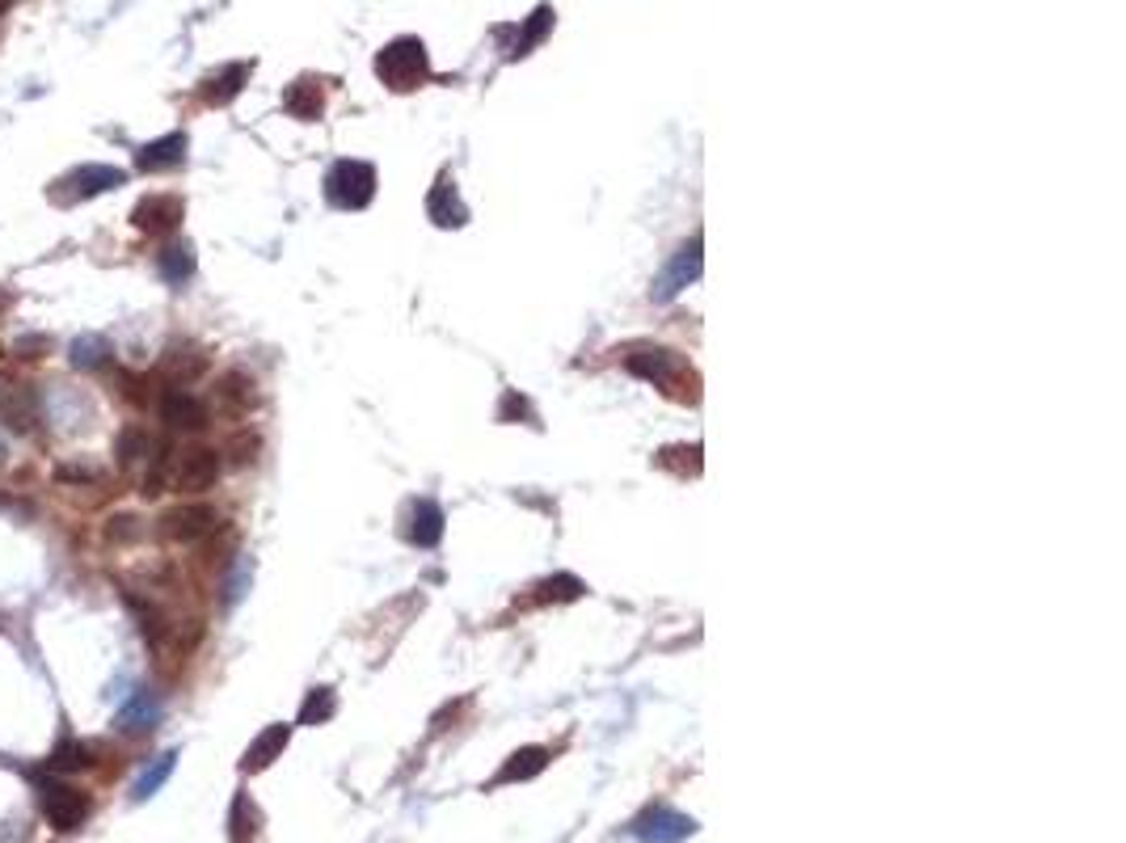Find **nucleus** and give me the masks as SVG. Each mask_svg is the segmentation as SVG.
<instances>
[{
    "instance_id": "14",
    "label": "nucleus",
    "mask_w": 1126,
    "mask_h": 843,
    "mask_svg": "<svg viewBox=\"0 0 1126 843\" xmlns=\"http://www.w3.org/2000/svg\"><path fill=\"white\" fill-rule=\"evenodd\" d=\"M250 72H254V63H224L220 72H212L207 81L199 84V98L207 105H229L250 84Z\"/></svg>"
},
{
    "instance_id": "4",
    "label": "nucleus",
    "mask_w": 1126,
    "mask_h": 843,
    "mask_svg": "<svg viewBox=\"0 0 1126 843\" xmlns=\"http://www.w3.org/2000/svg\"><path fill=\"white\" fill-rule=\"evenodd\" d=\"M376 194V169L367 161H338L325 173V199L342 211H363Z\"/></svg>"
},
{
    "instance_id": "6",
    "label": "nucleus",
    "mask_w": 1126,
    "mask_h": 843,
    "mask_svg": "<svg viewBox=\"0 0 1126 843\" xmlns=\"http://www.w3.org/2000/svg\"><path fill=\"white\" fill-rule=\"evenodd\" d=\"M215 527H220V515H215L207 502H186V506H173L161 515V540H173V545H194V540H203V536H212Z\"/></svg>"
},
{
    "instance_id": "33",
    "label": "nucleus",
    "mask_w": 1126,
    "mask_h": 843,
    "mask_svg": "<svg viewBox=\"0 0 1126 843\" xmlns=\"http://www.w3.org/2000/svg\"><path fill=\"white\" fill-rule=\"evenodd\" d=\"M119 397L131 400V405H149V379L119 372Z\"/></svg>"
},
{
    "instance_id": "30",
    "label": "nucleus",
    "mask_w": 1126,
    "mask_h": 843,
    "mask_svg": "<svg viewBox=\"0 0 1126 843\" xmlns=\"http://www.w3.org/2000/svg\"><path fill=\"white\" fill-rule=\"evenodd\" d=\"M549 26H552V9H536L531 21L524 26V34H519V42L510 47V55H528V47L545 39V34H549Z\"/></svg>"
},
{
    "instance_id": "23",
    "label": "nucleus",
    "mask_w": 1126,
    "mask_h": 843,
    "mask_svg": "<svg viewBox=\"0 0 1126 843\" xmlns=\"http://www.w3.org/2000/svg\"><path fill=\"white\" fill-rule=\"evenodd\" d=\"M156 266H161V278H165L170 287H182V283H191L194 278V250L191 245H182V241H173V245L161 250Z\"/></svg>"
},
{
    "instance_id": "36",
    "label": "nucleus",
    "mask_w": 1126,
    "mask_h": 843,
    "mask_svg": "<svg viewBox=\"0 0 1126 843\" xmlns=\"http://www.w3.org/2000/svg\"><path fill=\"white\" fill-rule=\"evenodd\" d=\"M9 4H13V0H0V18H4V13H9Z\"/></svg>"
},
{
    "instance_id": "16",
    "label": "nucleus",
    "mask_w": 1126,
    "mask_h": 843,
    "mask_svg": "<svg viewBox=\"0 0 1126 843\" xmlns=\"http://www.w3.org/2000/svg\"><path fill=\"white\" fill-rule=\"evenodd\" d=\"M215 405L220 409H229V414H250L257 405V384L245 372H224V376L215 379Z\"/></svg>"
},
{
    "instance_id": "34",
    "label": "nucleus",
    "mask_w": 1126,
    "mask_h": 843,
    "mask_svg": "<svg viewBox=\"0 0 1126 843\" xmlns=\"http://www.w3.org/2000/svg\"><path fill=\"white\" fill-rule=\"evenodd\" d=\"M102 473L98 468H81V464H60V473H55V481H64V485H89V481H98Z\"/></svg>"
},
{
    "instance_id": "24",
    "label": "nucleus",
    "mask_w": 1126,
    "mask_h": 843,
    "mask_svg": "<svg viewBox=\"0 0 1126 843\" xmlns=\"http://www.w3.org/2000/svg\"><path fill=\"white\" fill-rule=\"evenodd\" d=\"M68 358H72V367H81V372H102V367H110V342L102 334L77 337Z\"/></svg>"
},
{
    "instance_id": "19",
    "label": "nucleus",
    "mask_w": 1126,
    "mask_h": 843,
    "mask_svg": "<svg viewBox=\"0 0 1126 843\" xmlns=\"http://www.w3.org/2000/svg\"><path fill=\"white\" fill-rule=\"evenodd\" d=\"M409 540L418 548H435L439 540H444V510L430 502V498H423V502H414V510H409Z\"/></svg>"
},
{
    "instance_id": "2",
    "label": "nucleus",
    "mask_w": 1126,
    "mask_h": 843,
    "mask_svg": "<svg viewBox=\"0 0 1126 843\" xmlns=\"http://www.w3.org/2000/svg\"><path fill=\"white\" fill-rule=\"evenodd\" d=\"M123 182H128V173L119 165H102V161H98V165H77L47 186V199H51L55 207H77V203H89V199H98V194L119 190Z\"/></svg>"
},
{
    "instance_id": "13",
    "label": "nucleus",
    "mask_w": 1126,
    "mask_h": 843,
    "mask_svg": "<svg viewBox=\"0 0 1126 843\" xmlns=\"http://www.w3.org/2000/svg\"><path fill=\"white\" fill-rule=\"evenodd\" d=\"M625 367L633 376L650 379V384H676V376H683V363L676 358V351H638V355H625Z\"/></svg>"
},
{
    "instance_id": "21",
    "label": "nucleus",
    "mask_w": 1126,
    "mask_h": 843,
    "mask_svg": "<svg viewBox=\"0 0 1126 843\" xmlns=\"http://www.w3.org/2000/svg\"><path fill=\"white\" fill-rule=\"evenodd\" d=\"M549 768V751L545 746H519L515 755L503 763V772L494 776V784H515V780H531Z\"/></svg>"
},
{
    "instance_id": "25",
    "label": "nucleus",
    "mask_w": 1126,
    "mask_h": 843,
    "mask_svg": "<svg viewBox=\"0 0 1126 843\" xmlns=\"http://www.w3.org/2000/svg\"><path fill=\"white\" fill-rule=\"evenodd\" d=\"M152 451H156V443H152V435L144 430V426H128V430L114 439V456H119L123 468L152 460Z\"/></svg>"
},
{
    "instance_id": "10",
    "label": "nucleus",
    "mask_w": 1126,
    "mask_h": 843,
    "mask_svg": "<svg viewBox=\"0 0 1126 843\" xmlns=\"http://www.w3.org/2000/svg\"><path fill=\"white\" fill-rule=\"evenodd\" d=\"M0 422L9 426V430H34L39 422H43V400H39V388H30V384H9L4 393H0Z\"/></svg>"
},
{
    "instance_id": "17",
    "label": "nucleus",
    "mask_w": 1126,
    "mask_h": 843,
    "mask_svg": "<svg viewBox=\"0 0 1126 843\" xmlns=\"http://www.w3.org/2000/svg\"><path fill=\"white\" fill-rule=\"evenodd\" d=\"M283 110H287L292 119H300V123L321 119V110H325V93H321L317 77H300V81L287 84V93H283Z\"/></svg>"
},
{
    "instance_id": "28",
    "label": "nucleus",
    "mask_w": 1126,
    "mask_h": 843,
    "mask_svg": "<svg viewBox=\"0 0 1126 843\" xmlns=\"http://www.w3.org/2000/svg\"><path fill=\"white\" fill-rule=\"evenodd\" d=\"M173 768H177V751H165V755H156V763L140 772V780H135V793H131V798L149 801L152 793H156V789H161V784L173 776Z\"/></svg>"
},
{
    "instance_id": "27",
    "label": "nucleus",
    "mask_w": 1126,
    "mask_h": 843,
    "mask_svg": "<svg viewBox=\"0 0 1126 843\" xmlns=\"http://www.w3.org/2000/svg\"><path fill=\"white\" fill-rule=\"evenodd\" d=\"M338 713V695L334 688H313L300 704V725H325L329 717Z\"/></svg>"
},
{
    "instance_id": "29",
    "label": "nucleus",
    "mask_w": 1126,
    "mask_h": 843,
    "mask_svg": "<svg viewBox=\"0 0 1126 843\" xmlns=\"http://www.w3.org/2000/svg\"><path fill=\"white\" fill-rule=\"evenodd\" d=\"M257 805L250 801V793H236L233 798V814H229V826H233V843H250L257 835Z\"/></svg>"
},
{
    "instance_id": "9",
    "label": "nucleus",
    "mask_w": 1126,
    "mask_h": 843,
    "mask_svg": "<svg viewBox=\"0 0 1126 843\" xmlns=\"http://www.w3.org/2000/svg\"><path fill=\"white\" fill-rule=\"evenodd\" d=\"M633 835L641 843H683L688 835H697V822L688 814H676L671 805H655L633 822Z\"/></svg>"
},
{
    "instance_id": "35",
    "label": "nucleus",
    "mask_w": 1126,
    "mask_h": 843,
    "mask_svg": "<svg viewBox=\"0 0 1126 843\" xmlns=\"http://www.w3.org/2000/svg\"><path fill=\"white\" fill-rule=\"evenodd\" d=\"M9 304H13V295H9V292H4V287H0V313H4Z\"/></svg>"
},
{
    "instance_id": "22",
    "label": "nucleus",
    "mask_w": 1126,
    "mask_h": 843,
    "mask_svg": "<svg viewBox=\"0 0 1126 843\" xmlns=\"http://www.w3.org/2000/svg\"><path fill=\"white\" fill-rule=\"evenodd\" d=\"M430 220L444 224V228H460L468 220V211L460 207V199H456V182H452V177H439V186L430 194Z\"/></svg>"
},
{
    "instance_id": "15",
    "label": "nucleus",
    "mask_w": 1126,
    "mask_h": 843,
    "mask_svg": "<svg viewBox=\"0 0 1126 843\" xmlns=\"http://www.w3.org/2000/svg\"><path fill=\"white\" fill-rule=\"evenodd\" d=\"M701 274V241H692V245H683L680 253H676V262L662 271V278L655 283V295L659 299H671V295L680 292V287H688L692 278Z\"/></svg>"
},
{
    "instance_id": "32",
    "label": "nucleus",
    "mask_w": 1126,
    "mask_h": 843,
    "mask_svg": "<svg viewBox=\"0 0 1126 843\" xmlns=\"http://www.w3.org/2000/svg\"><path fill=\"white\" fill-rule=\"evenodd\" d=\"M9 351H13V358H22V363H39V358L51 355V337L47 334H22L13 346H9Z\"/></svg>"
},
{
    "instance_id": "18",
    "label": "nucleus",
    "mask_w": 1126,
    "mask_h": 843,
    "mask_svg": "<svg viewBox=\"0 0 1126 843\" xmlns=\"http://www.w3.org/2000/svg\"><path fill=\"white\" fill-rule=\"evenodd\" d=\"M98 763V746L81 742V738H64L51 755H47V772L51 776H72V772H89Z\"/></svg>"
},
{
    "instance_id": "26",
    "label": "nucleus",
    "mask_w": 1126,
    "mask_h": 843,
    "mask_svg": "<svg viewBox=\"0 0 1126 843\" xmlns=\"http://www.w3.org/2000/svg\"><path fill=\"white\" fill-rule=\"evenodd\" d=\"M161 372L170 376V384H191V379H199L203 372H207V355H199V351H170L165 355V363H161Z\"/></svg>"
},
{
    "instance_id": "5",
    "label": "nucleus",
    "mask_w": 1126,
    "mask_h": 843,
    "mask_svg": "<svg viewBox=\"0 0 1126 843\" xmlns=\"http://www.w3.org/2000/svg\"><path fill=\"white\" fill-rule=\"evenodd\" d=\"M220 481V451L207 443H191L170 460V489L177 494H207Z\"/></svg>"
},
{
    "instance_id": "11",
    "label": "nucleus",
    "mask_w": 1126,
    "mask_h": 843,
    "mask_svg": "<svg viewBox=\"0 0 1126 843\" xmlns=\"http://www.w3.org/2000/svg\"><path fill=\"white\" fill-rule=\"evenodd\" d=\"M186 148L191 140L182 135V131H170V135H161V140H152L135 152V169L140 173H165V169H182L186 165Z\"/></svg>"
},
{
    "instance_id": "31",
    "label": "nucleus",
    "mask_w": 1126,
    "mask_h": 843,
    "mask_svg": "<svg viewBox=\"0 0 1126 843\" xmlns=\"http://www.w3.org/2000/svg\"><path fill=\"white\" fill-rule=\"evenodd\" d=\"M102 536H106V545H135L140 536H144V527L135 515H114L106 527H102Z\"/></svg>"
},
{
    "instance_id": "8",
    "label": "nucleus",
    "mask_w": 1126,
    "mask_h": 843,
    "mask_svg": "<svg viewBox=\"0 0 1126 843\" xmlns=\"http://www.w3.org/2000/svg\"><path fill=\"white\" fill-rule=\"evenodd\" d=\"M161 422H165V430H173V435H194V430H203L207 422H212V414H207V405L194 397V393H186V388H165L161 393Z\"/></svg>"
},
{
    "instance_id": "1",
    "label": "nucleus",
    "mask_w": 1126,
    "mask_h": 843,
    "mask_svg": "<svg viewBox=\"0 0 1126 843\" xmlns=\"http://www.w3.org/2000/svg\"><path fill=\"white\" fill-rule=\"evenodd\" d=\"M39 805H43V819L68 835V831H81L93 814V798H89L85 789H77L68 776H51L43 772L39 776Z\"/></svg>"
},
{
    "instance_id": "12",
    "label": "nucleus",
    "mask_w": 1126,
    "mask_h": 843,
    "mask_svg": "<svg viewBox=\"0 0 1126 843\" xmlns=\"http://www.w3.org/2000/svg\"><path fill=\"white\" fill-rule=\"evenodd\" d=\"M287 742H292V725H283V721L266 725V730H262V734L245 746V755H241V772H266V768H271V763L287 751Z\"/></svg>"
},
{
    "instance_id": "3",
    "label": "nucleus",
    "mask_w": 1126,
    "mask_h": 843,
    "mask_svg": "<svg viewBox=\"0 0 1126 843\" xmlns=\"http://www.w3.org/2000/svg\"><path fill=\"white\" fill-rule=\"evenodd\" d=\"M376 77L397 93H409L430 81V60H426L423 39H393L376 55Z\"/></svg>"
},
{
    "instance_id": "7",
    "label": "nucleus",
    "mask_w": 1126,
    "mask_h": 843,
    "mask_svg": "<svg viewBox=\"0 0 1126 843\" xmlns=\"http://www.w3.org/2000/svg\"><path fill=\"white\" fill-rule=\"evenodd\" d=\"M182 215H186V203L170 190H156V194H144L131 207V228L149 232V236H170V232H177Z\"/></svg>"
},
{
    "instance_id": "20",
    "label": "nucleus",
    "mask_w": 1126,
    "mask_h": 843,
    "mask_svg": "<svg viewBox=\"0 0 1126 843\" xmlns=\"http://www.w3.org/2000/svg\"><path fill=\"white\" fill-rule=\"evenodd\" d=\"M156 717H161V704H156V695H152V692H135L128 704L119 709V721H114V725H119L123 734H144V730H152V725H156Z\"/></svg>"
}]
</instances>
